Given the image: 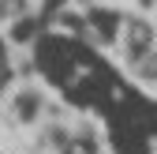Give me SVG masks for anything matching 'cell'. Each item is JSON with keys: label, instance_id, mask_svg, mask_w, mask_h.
<instances>
[{"label": "cell", "instance_id": "obj_1", "mask_svg": "<svg viewBox=\"0 0 157 154\" xmlns=\"http://www.w3.org/2000/svg\"><path fill=\"white\" fill-rule=\"evenodd\" d=\"M127 60L131 64H142L146 56L153 53V30L142 23V19H127Z\"/></svg>", "mask_w": 157, "mask_h": 154}, {"label": "cell", "instance_id": "obj_2", "mask_svg": "<svg viewBox=\"0 0 157 154\" xmlns=\"http://www.w3.org/2000/svg\"><path fill=\"white\" fill-rule=\"evenodd\" d=\"M120 23H124V15L116 11V8H94L90 11V26L101 34V42H116V34H120Z\"/></svg>", "mask_w": 157, "mask_h": 154}, {"label": "cell", "instance_id": "obj_3", "mask_svg": "<svg viewBox=\"0 0 157 154\" xmlns=\"http://www.w3.org/2000/svg\"><path fill=\"white\" fill-rule=\"evenodd\" d=\"M37 30H41V15H23L8 26L11 42H37Z\"/></svg>", "mask_w": 157, "mask_h": 154}, {"label": "cell", "instance_id": "obj_4", "mask_svg": "<svg viewBox=\"0 0 157 154\" xmlns=\"http://www.w3.org/2000/svg\"><path fill=\"white\" fill-rule=\"evenodd\" d=\"M37 109H41L37 90H23V94L15 98V117H19V120H37Z\"/></svg>", "mask_w": 157, "mask_h": 154}, {"label": "cell", "instance_id": "obj_5", "mask_svg": "<svg viewBox=\"0 0 157 154\" xmlns=\"http://www.w3.org/2000/svg\"><path fill=\"white\" fill-rule=\"evenodd\" d=\"M23 15H30L26 11V0H0V19H23Z\"/></svg>", "mask_w": 157, "mask_h": 154}, {"label": "cell", "instance_id": "obj_6", "mask_svg": "<svg viewBox=\"0 0 157 154\" xmlns=\"http://www.w3.org/2000/svg\"><path fill=\"white\" fill-rule=\"evenodd\" d=\"M139 71L146 75V79H157V53H150V56H146V60L139 64Z\"/></svg>", "mask_w": 157, "mask_h": 154}, {"label": "cell", "instance_id": "obj_7", "mask_svg": "<svg viewBox=\"0 0 157 154\" xmlns=\"http://www.w3.org/2000/svg\"><path fill=\"white\" fill-rule=\"evenodd\" d=\"M0 60H4V38H0Z\"/></svg>", "mask_w": 157, "mask_h": 154}, {"label": "cell", "instance_id": "obj_8", "mask_svg": "<svg viewBox=\"0 0 157 154\" xmlns=\"http://www.w3.org/2000/svg\"><path fill=\"white\" fill-rule=\"evenodd\" d=\"M0 64H4V60H0Z\"/></svg>", "mask_w": 157, "mask_h": 154}]
</instances>
